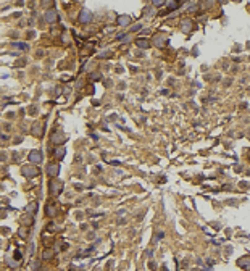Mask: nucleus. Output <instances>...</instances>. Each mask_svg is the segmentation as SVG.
Listing matches in <instances>:
<instances>
[{
    "mask_svg": "<svg viewBox=\"0 0 250 271\" xmlns=\"http://www.w3.org/2000/svg\"><path fill=\"white\" fill-rule=\"evenodd\" d=\"M21 173H23L24 176H26V178H34V176H37V174H39V169H37V168H34V166H23Z\"/></svg>",
    "mask_w": 250,
    "mask_h": 271,
    "instance_id": "1",
    "label": "nucleus"
},
{
    "mask_svg": "<svg viewBox=\"0 0 250 271\" xmlns=\"http://www.w3.org/2000/svg\"><path fill=\"white\" fill-rule=\"evenodd\" d=\"M29 161L31 163H36V165H39L40 161H42V153H40V150H32L31 153H29Z\"/></svg>",
    "mask_w": 250,
    "mask_h": 271,
    "instance_id": "2",
    "label": "nucleus"
},
{
    "mask_svg": "<svg viewBox=\"0 0 250 271\" xmlns=\"http://www.w3.org/2000/svg\"><path fill=\"white\" fill-rule=\"evenodd\" d=\"M61 189H63V183H61V181H52V183H50V191H52L53 195L61 194Z\"/></svg>",
    "mask_w": 250,
    "mask_h": 271,
    "instance_id": "3",
    "label": "nucleus"
},
{
    "mask_svg": "<svg viewBox=\"0 0 250 271\" xmlns=\"http://www.w3.org/2000/svg\"><path fill=\"white\" fill-rule=\"evenodd\" d=\"M65 133H61V131H55V133L52 134V142L53 144H61V142H65Z\"/></svg>",
    "mask_w": 250,
    "mask_h": 271,
    "instance_id": "4",
    "label": "nucleus"
},
{
    "mask_svg": "<svg viewBox=\"0 0 250 271\" xmlns=\"http://www.w3.org/2000/svg\"><path fill=\"white\" fill-rule=\"evenodd\" d=\"M192 26H194V21L192 20H182L181 21V29H182V32H190L192 31Z\"/></svg>",
    "mask_w": 250,
    "mask_h": 271,
    "instance_id": "5",
    "label": "nucleus"
},
{
    "mask_svg": "<svg viewBox=\"0 0 250 271\" xmlns=\"http://www.w3.org/2000/svg\"><path fill=\"white\" fill-rule=\"evenodd\" d=\"M78 20H79V23H89V21L92 20V13L87 11V10H83V11L79 13V18Z\"/></svg>",
    "mask_w": 250,
    "mask_h": 271,
    "instance_id": "6",
    "label": "nucleus"
},
{
    "mask_svg": "<svg viewBox=\"0 0 250 271\" xmlns=\"http://www.w3.org/2000/svg\"><path fill=\"white\" fill-rule=\"evenodd\" d=\"M58 173H60V166L58 165H52V163H50V165H48L47 166V174L48 176H58Z\"/></svg>",
    "mask_w": 250,
    "mask_h": 271,
    "instance_id": "7",
    "label": "nucleus"
},
{
    "mask_svg": "<svg viewBox=\"0 0 250 271\" xmlns=\"http://www.w3.org/2000/svg\"><path fill=\"white\" fill-rule=\"evenodd\" d=\"M45 20H47L48 23H56V21H58V15H56L55 10H48V11L45 13Z\"/></svg>",
    "mask_w": 250,
    "mask_h": 271,
    "instance_id": "8",
    "label": "nucleus"
},
{
    "mask_svg": "<svg viewBox=\"0 0 250 271\" xmlns=\"http://www.w3.org/2000/svg\"><path fill=\"white\" fill-rule=\"evenodd\" d=\"M237 265L240 268H245L247 271H250V257H242L239 261H237Z\"/></svg>",
    "mask_w": 250,
    "mask_h": 271,
    "instance_id": "9",
    "label": "nucleus"
},
{
    "mask_svg": "<svg viewBox=\"0 0 250 271\" xmlns=\"http://www.w3.org/2000/svg\"><path fill=\"white\" fill-rule=\"evenodd\" d=\"M131 23V18H129L127 15H123V16H118V24L119 26H127V24Z\"/></svg>",
    "mask_w": 250,
    "mask_h": 271,
    "instance_id": "10",
    "label": "nucleus"
},
{
    "mask_svg": "<svg viewBox=\"0 0 250 271\" xmlns=\"http://www.w3.org/2000/svg\"><path fill=\"white\" fill-rule=\"evenodd\" d=\"M165 42H168V39L165 34H158L157 36V40H155V45L157 47H161V45H165Z\"/></svg>",
    "mask_w": 250,
    "mask_h": 271,
    "instance_id": "11",
    "label": "nucleus"
},
{
    "mask_svg": "<svg viewBox=\"0 0 250 271\" xmlns=\"http://www.w3.org/2000/svg\"><path fill=\"white\" fill-rule=\"evenodd\" d=\"M65 153H66L65 147H56V149H55V157L58 158V160H61V158L65 157Z\"/></svg>",
    "mask_w": 250,
    "mask_h": 271,
    "instance_id": "12",
    "label": "nucleus"
},
{
    "mask_svg": "<svg viewBox=\"0 0 250 271\" xmlns=\"http://www.w3.org/2000/svg\"><path fill=\"white\" fill-rule=\"evenodd\" d=\"M137 45H139L141 48H149L150 47V42L145 39H137Z\"/></svg>",
    "mask_w": 250,
    "mask_h": 271,
    "instance_id": "13",
    "label": "nucleus"
},
{
    "mask_svg": "<svg viewBox=\"0 0 250 271\" xmlns=\"http://www.w3.org/2000/svg\"><path fill=\"white\" fill-rule=\"evenodd\" d=\"M52 257H53V250H50V249H47V250L42 253V258H44V260H50Z\"/></svg>",
    "mask_w": 250,
    "mask_h": 271,
    "instance_id": "14",
    "label": "nucleus"
},
{
    "mask_svg": "<svg viewBox=\"0 0 250 271\" xmlns=\"http://www.w3.org/2000/svg\"><path fill=\"white\" fill-rule=\"evenodd\" d=\"M32 134L34 136H42V126H39V124H34V131H32Z\"/></svg>",
    "mask_w": 250,
    "mask_h": 271,
    "instance_id": "15",
    "label": "nucleus"
},
{
    "mask_svg": "<svg viewBox=\"0 0 250 271\" xmlns=\"http://www.w3.org/2000/svg\"><path fill=\"white\" fill-rule=\"evenodd\" d=\"M45 211H47V215H48V216H53L55 213H56V210H55V205H48Z\"/></svg>",
    "mask_w": 250,
    "mask_h": 271,
    "instance_id": "16",
    "label": "nucleus"
},
{
    "mask_svg": "<svg viewBox=\"0 0 250 271\" xmlns=\"http://www.w3.org/2000/svg\"><path fill=\"white\" fill-rule=\"evenodd\" d=\"M37 210V203L36 202H32V203H29L28 207H26V211H31V213H34Z\"/></svg>",
    "mask_w": 250,
    "mask_h": 271,
    "instance_id": "17",
    "label": "nucleus"
},
{
    "mask_svg": "<svg viewBox=\"0 0 250 271\" xmlns=\"http://www.w3.org/2000/svg\"><path fill=\"white\" fill-rule=\"evenodd\" d=\"M177 7H179V3H177V2H168V8H169V10H174V8H177Z\"/></svg>",
    "mask_w": 250,
    "mask_h": 271,
    "instance_id": "18",
    "label": "nucleus"
},
{
    "mask_svg": "<svg viewBox=\"0 0 250 271\" xmlns=\"http://www.w3.org/2000/svg\"><path fill=\"white\" fill-rule=\"evenodd\" d=\"M13 47H18V48H24V50H28V44H13Z\"/></svg>",
    "mask_w": 250,
    "mask_h": 271,
    "instance_id": "19",
    "label": "nucleus"
},
{
    "mask_svg": "<svg viewBox=\"0 0 250 271\" xmlns=\"http://www.w3.org/2000/svg\"><path fill=\"white\" fill-rule=\"evenodd\" d=\"M20 234H21V237H26V236H28V229L21 228V229H20Z\"/></svg>",
    "mask_w": 250,
    "mask_h": 271,
    "instance_id": "20",
    "label": "nucleus"
},
{
    "mask_svg": "<svg viewBox=\"0 0 250 271\" xmlns=\"http://www.w3.org/2000/svg\"><path fill=\"white\" fill-rule=\"evenodd\" d=\"M23 219H26V223H28V224H32V216H29V215H28V216H24Z\"/></svg>",
    "mask_w": 250,
    "mask_h": 271,
    "instance_id": "21",
    "label": "nucleus"
},
{
    "mask_svg": "<svg viewBox=\"0 0 250 271\" xmlns=\"http://www.w3.org/2000/svg\"><path fill=\"white\" fill-rule=\"evenodd\" d=\"M141 28H142V24H136V26L132 28V31H139Z\"/></svg>",
    "mask_w": 250,
    "mask_h": 271,
    "instance_id": "22",
    "label": "nucleus"
},
{
    "mask_svg": "<svg viewBox=\"0 0 250 271\" xmlns=\"http://www.w3.org/2000/svg\"><path fill=\"white\" fill-rule=\"evenodd\" d=\"M15 257H16V260H21V253L20 252H15Z\"/></svg>",
    "mask_w": 250,
    "mask_h": 271,
    "instance_id": "23",
    "label": "nucleus"
},
{
    "mask_svg": "<svg viewBox=\"0 0 250 271\" xmlns=\"http://www.w3.org/2000/svg\"><path fill=\"white\" fill-rule=\"evenodd\" d=\"M163 5V2H153V7H161Z\"/></svg>",
    "mask_w": 250,
    "mask_h": 271,
    "instance_id": "24",
    "label": "nucleus"
},
{
    "mask_svg": "<svg viewBox=\"0 0 250 271\" xmlns=\"http://www.w3.org/2000/svg\"><path fill=\"white\" fill-rule=\"evenodd\" d=\"M37 266H39V261H34V263H32V268L37 269Z\"/></svg>",
    "mask_w": 250,
    "mask_h": 271,
    "instance_id": "25",
    "label": "nucleus"
}]
</instances>
